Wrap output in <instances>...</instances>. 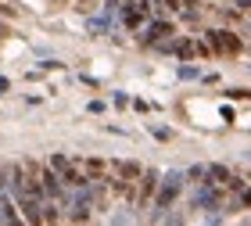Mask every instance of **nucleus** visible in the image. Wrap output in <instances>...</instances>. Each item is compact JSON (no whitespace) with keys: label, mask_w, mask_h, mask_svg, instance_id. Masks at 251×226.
<instances>
[{"label":"nucleus","mask_w":251,"mask_h":226,"mask_svg":"<svg viewBox=\"0 0 251 226\" xmlns=\"http://www.w3.org/2000/svg\"><path fill=\"white\" fill-rule=\"evenodd\" d=\"M90 201H94L90 187H79V194L72 198V219H86L90 216Z\"/></svg>","instance_id":"7ed1b4c3"},{"label":"nucleus","mask_w":251,"mask_h":226,"mask_svg":"<svg viewBox=\"0 0 251 226\" xmlns=\"http://www.w3.org/2000/svg\"><path fill=\"white\" fill-rule=\"evenodd\" d=\"M194 208H208V212L219 208V194L212 190V183H204V187L194 190Z\"/></svg>","instance_id":"f03ea898"},{"label":"nucleus","mask_w":251,"mask_h":226,"mask_svg":"<svg viewBox=\"0 0 251 226\" xmlns=\"http://www.w3.org/2000/svg\"><path fill=\"white\" fill-rule=\"evenodd\" d=\"M208 36H212V47H215V50H226V54L241 50V43L233 40V32H208Z\"/></svg>","instance_id":"20e7f679"},{"label":"nucleus","mask_w":251,"mask_h":226,"mask_svg":"<svg viewBox=\"0 0 251 226\" xmlns=\"http://www.w3.org/2000/svg\"><path fill=\"white\" fill-rule=\"evenodd\" d=\"M115 169H119V173H122V176H129V179H133L136 173H140V169H136L133 162H115Z\"/></svg>","instance_id":"9d476101"},{"label":"nucleus","mask_w":251,"mask_h":226,"mask_svg":"<svg viewBox=\"0 0 251 226\" xmlns=\"http://www.w3.org/2000/svg\"><path fill=\"white\" fill-rule=\"evenodd\" d=\"M0 36H4V25H0Z\"/></svg>","instance_id":"2eb2a0df"},{"label":"nucleus","mask_w":251,"mask_h":226,"mask_svg":"<svg viewBox=\"0 0 251 226\" xmlns=\"http://www.w3.org/2000/svg\"><path fill=\"white\" fill-rule=\"evenodd\" d=\"M223 179H230L226 165H208V179H204V183H223Z\"/></svg>","instance_id":"423d86ee"},{"label":"nucleus","mask_w":251,"mask_h":226,"mask_svg":"<svg viewBox=\"0 0 251 226\" xmlns=\"http://www.w3.org/2000/svg\"><path fill=\"white\" fill-rule=\"evenodd\" d=\"M241 201H244V205H251V190H244V194H241Z\"/></svg>","instance_id":"4468645a"},{"label":"nucleus","mask_w":251,"mask_h":226,"mask_svg":"<svg viewBox=\"0 0 251 226\" xmlns=\"http://www.w3.org/2000/svg\"><path fill=\"white\" fill-rule=\"evenodd\" d=\"M169 32H173V29H169V25H165V22H151V29H147V40H158V36H169Z\"/></svg>","instance_id":"0eeeda50"},{"label":"nucleus","mask_w":251,"mask_h":226,"mask_svg":"<svg viewBox=\"0 0 251 226\" xmlns=\"http://www.w3.org/2000/svg\"><path fill=\"white\" fill-rule=\"evenodd\" d=\"M68 165H72V162H68L65 154H50V169H58V173H65Z\"/></svg>","instance_id":"1a4fd4ad"},{"label":"nucleus","mask_w":251,"mask_h":226,"mask_svg":"<svg viewBox=\"0 0 251 226\" xmlns=\"http://www.w3.org/2000/svg\"><path fill=\"white\" fill-rule=\"evenodd\" d=\"M154 179H158L154 173H147V176H144V198H147V194H151V190H154Z\"/></svg>","instance_id":"9b49d317"},{"label":"nucleus","mask_w":251,"mask_h":226,"mask_svg":"<svg viewBox=\"0 0 251 226\" xmlns=\"http://www.w3.org/2000/svg\"><path fill=\"white\" fill-rule=\"evenodd\" d=\"M108 226H133V216H129V208H115L108 216Z\"/></svg>","instance_id":"39448f33"},{"label":"nucleus","mask_w":251,"mask_h":226,"mask_svg":"<svg viewBox=\"0 0 251 226\" xmlns=\"http://www.w3.org/2000/svg\"><path fill=\"white\" fill-rule=\"evenodd\" d=\"M158 226H183V212H169V216L158 223Z\"/></svg>","instance_id":"6e6552de"},{"label":"nucleus","mask_w":251,"mask_h":226,"mask_svg":"<svg viewBox=\"0 0 251 226\" xmlns=\"http://www.w3.org/2000/svg\"><path fill=\"white\" fill-rule=\"evenodd\" d=\"M179 75H183V79H194V75H198V69H190V65H183V69H179Z\"/></svg>","instance_id":"ddd939ff"},{"label":"nucleus","mask_w":251,"mask_h":226,"mask_svg":"<svg viewBox=\"0 0 251 226\" xmlns=\"http://www.w3.org/2000/svg\"><path fill=\"white\" fill-rule=\"evenodd\" d=\"M183 179H187V173H179V169H169V173L162 176V187H158V198H154V205L162 212L173 208V201L179 194V187H183Z\"/></svg>","instance_id":"f257e3e1"},{"label":"nucleus","mask_w":251,"mask_h":226,"mask_svg":"<svg viewBox=\"0 0 251 226\" xmlns=\"http://www.w3.org/2000/svg\"><path fill=\"white\" fill-rule=\"evenodd\" d=\"M86 169H90V173H104V162H97V158H90V162H86Z\"/></svg>","instance_id":"f8f14e48"}]
</instances>
